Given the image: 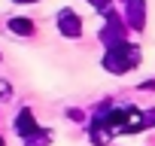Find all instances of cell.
I'll return each mask as SVG.
<instances>
[{"mask_svg": "<svg viewBox=\"0 0 155 146\" xmlns=\"http://www.w3.org/2000/svg\"><path fill=\"white\" fill-rule=\"evenodd\" d=\"M140 46L137 43H116V46H110L107 49V55H104V70L107 73H116V76H122V73H128V70H134L137 64H140Z\"/></svg>", "mask_w": 155, "mask_h": 146, "instance_id": "obj_1", "label": "cell"}, {"mask_svg": "<svg viewBox=\"0 0 155 146\" xmlns=\"http://www.w3.org/2000/svg\"><path fill=\"white\" fill-rule=\"evenodd\" d=\"M107 15V22H104V28H101V43L110 49V46H116V43H125V37H128V25H125V18H119L113 9L110 12H104Z\"/></svg>", "mask_w": 155, "mask_h": 146, "instance_id": "obj_2", "label": "cell"}, {"mask_svg": "<svg viewBox=\"0 0 155 146\" xmlns=\"http://www.w3.org/2000/svg\"><path fill=\"white\" fill-rule=\"evenodd\" d=\"M122 9H125V25L131 31L146 28V0H122Z\"/></svg>", "mask_w": 155, "mask_h": 146, "instance_id": "obj_3", "label": "cell"}, {"mask_svg": "<svg viewBox=\"0 0 155 146\" xmlns=\"http://www.w3.org/2000/svg\"><path fill=\"white\" fill-rule=\"evenodd\" d=\"M58 31L64 37H70V40H79L82 37V18L76 15L73 9H61L58 12Z\"/></svg>", "mask_w": 155, "mask_h": 146, "instance_id": "obj_4", "label": "cell"}, {"mask_svg": "<svg viewBox=\"0 0 155 146\" xmlns=\"http://www.w3.org/2000/svg\"><path fill=\"white\" fill-rule=\"evenodd\" d=\"M40 131V125H37V119H34V113L28 110V107H21L18 110V116H15V134L21 137V140H28L31 134H37Z\"/></svg>", "mask_w": 155, "mask_h": 146, "instance_id": "obj_5", "label": "cell"}, {"mask_svg": "<svg viewBox=\"0 0 155 146\" xmlns=\"http://www.w3.org/2000/svg\"><path fill=\"white\" fill-rule=\"evenodd\" d=\"M6 28H9L12 34H18V37H34V34H37V25H34L31 18H25V15L9 18V22H6Z\"/></svg>", "mask_w": 155, "mask_h": 146, "instance_id": "obj_6", "label": "cell"}, {"mask_svg": "<svg viewBox=\"0 0 155 146\" xmlns=\"http://www.w3.org/2000/svg\"><path fill=\"white\" fill-rule=\"evenodd\" d=\"M49 140H52V131H49V128H40L37 134H31V137L25 140V146H49Z\"/></svg>", "mask_w": 155, "mask_h": 146, "instance_id": "obj_7", "label": "cell"}, {"mask_svg": "<svg viewBox=\"0 0 155 146\" xmlns=\"http://www.w3.org/2000/svg\"><path fill=\"white\" fill-rule=\"evenodd\" d=\"M88 3L97 9V12H110V6H113V0H88Z\"/></svg>", "mask_w": 155, "mask_h": 146, "instance_id": "obj_8", "label": "cell"}, {"mask_svg": "<svg viewBox=\"0 0 155 146\" xmlns=\"http://www.w3.org/2000/svg\"><path fill=\"white\" fill-rule=\"evenodd\" d=\"M9 98H12V85L6 79H0V101H9Z\"/></svg>", "mask_w": 155, "mask_h": 146, "instance_id": "obj_9", "label": "cell"}, {"mask_svg": "<svg viewBox=\"0 0 155 146\" xmlns=\"http://www.w3.org/2000/svg\"><path fill=\"white\" fill-rule=\"evenodd\" d=\"M143 125L146 128H155V110H146L143 113Z\"/></svg>", "mask_w": 155, "mask_h": 146, "instance_id": "obj_10", "label": "cell"}, {"mask_svg": "<svg viewBox=\"0 0 155 146\" xmlns=\"http://www.w3.org/2000/svg\"><path fill=\"white\" fill-rule=\"evenodd\" d=\"M67 116H70V119H73V122H85V113H82V110H70V113H67Z\"/></svg>", "mask_w": 155, "mask_h": 146, "instance_id": "obj_11", "label": "cell"}, {"mask_svg": "<svg viewBox=\"0 0 155 146\" xmlns=\"http://www.w3.org/2000/svg\"><path fill=\"white\" fill-rule=\"evenodd\" d=\"M12 3H40V0H12Z\"/></svg>", "mask_w": 155, "mask_h": 146, "instance_id": "obj_12", "label": "cell"}, {"mask_svg": "<svg viewBox=\"0 0 155 146\" xmlns=\"http://www.w3.org/2000/svg\"><path fill=\"white\" fill-rule=\"evenodd\" d=\"M0 146H3V137H0Z\"/></svg>", "mask_w": 155, "mask_h": 146, "instance_id": "obj_13", "label": "cell"}]
</instances>
